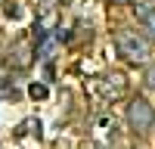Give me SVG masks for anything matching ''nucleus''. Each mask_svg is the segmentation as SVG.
I'll return each instance as SVG.
<instances>
[{
	"label": "nucleus",
	"mask_w": 155,
	"mask_h": 149,
	"mask_svg": "<svg viewBox=\"0 0 155 149\" xmlns=\"http://www.w3.org/2000/svg\"><path fill=\"white\" fill-rule=\"evenodd\" d=\"M115 47H118V53L124 62H130V65H146L149 56H152V41L143 34V31H118L115 34Z\"/></svg>",
	"instance_id": "obj_1"
},
{
	"label": "nucleus",
	"mask_w": 155,
	"mask_h": 149,
	"mask_svg": "<svg viewBox=\"0 0 155 149\" xmlns=\"http://www.w3.org/2000/svg\"><path fill=\"white\" fill-rule=\"evenodd\" d=\"M124 121H127V127H130L134 134H149L152 124H155V109H152V103L143 99V96L130 99L127 109H124Z\"/></svg>",
	"instance_id": "obj_2"
},
{
	"label": "nucleus",
	"mask_w": 155,
	"mask_h": 149,
	"mask_svg": "<svg viewBox=\"0 0 155 149\" xmlns=\"http://www.w3.org/2000/svg\"><path fill=\"white\" fill-rule=\"evenodd\" d=\"M9 59H12V65H16V68H28L31 62H34V50H31V44L25 41V37H22V41H16Z\"/></svg>",
	"instance_id": "obj_3"
},
{
	"label": "nucleus",
	"mask_w": 155,
	"mask_h": 149,
	"mask_svg": "<svg viewBox=\"0 0 155 149\" xmlns=\"http://www.w3.org/2000/svg\"><path fill=\"white\" fill-rule=\"evenodd\" d=\"M137 19H140V25H143V34L149 37V41H155V6L137 3Z\"/></svg>",
	"instance_id": "obj_4"
},
{
	"label": "nucleus",
	"mask_w": 155,
	"mask_h": 149,
	"mask_svg": "<svg viewBox=\"0 0 155 149\" xmlns=\"http://www.w3.org/2000/svg\"><path fill=\"white\" fill-rule=\"evenodd\" d=\"M96 84L106 87V96H109V90H112V96H118V93H124V90H127V78H124L121 71H106Z\"/></svg>",
	"instance_id": "obj_5"
},
{
	"label": "nucleus",
	"mask_w": 155,
	"mask_h": 149,
	"mask_svg": "<svg viewBox=\"0 0 155 149\" xmlns=\"http://www.w3.org/2000/svg\"><path fill=\"white\" fill-rule=\"evenodd\" d=\"M28 96L31 99H47V84H31L28 87Z\"/></svg>",
	"instance_id": "obj_6"
},
{
	"label": "nucleus",
	"mask_w": 155,
	"mask_h": 149,
	"mask_svg": "<svg viewBox=\"0 0 155 149\" xmlns=\"http://www.w3.org/2000/svg\"><path fill=\"white\" fill-rule=\"evenodd\" d=\"M146 87H149V90L155 93V62H152V65L146 68Z\"/></svg>",
	"instance_id": "obj_7"
},
{
	"label": "nucleus",
	"mask_w": 155,
	"mask_h": 149,
	"mask_svg": "<svg viewBox=\"0 0 155 149\" xmlns=\"http://www.w3.org/2000/svg\"><path fill=\"white\" fill-rule=\"evenodd\" d=\"M112 3H127V0H112Z\"/></svg>",
	"instance_id": "obj_8"
},
{
	"label": "nucleus",
	"mask_w": 155,
	"mask_h": 149,
	"mask_svg": "<svg viewBox=\"0 0 155 149\" xmlns=\"http://www.w3.org/2000/svg\"><path fill=\"white\" fill-rule=\"evenodd\" d=\"M149 6H155V0H152V3H149Z\"/></svg>",
	"instance_id": "obj_9"
}]
</instances>
